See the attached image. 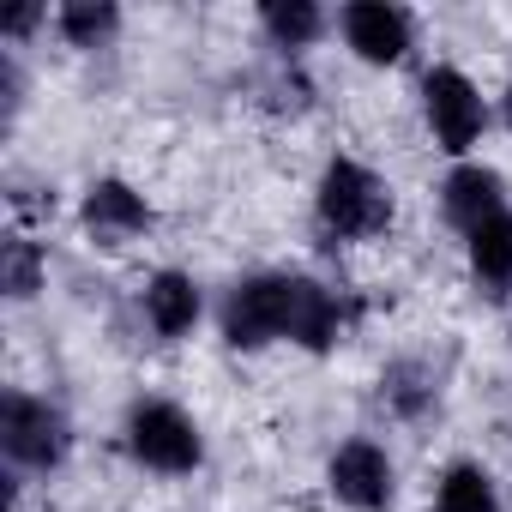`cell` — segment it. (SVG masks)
<instances>
[{"instance_id":"6da1fadb","label":"cell","mask_w":512,"mask_h":512,"mask_svg":"<svg viewBox=\"0 0 512 512\" xmlns=\"http://www.w3.org/2000/svg\"><path fill=\"white\" fill-rule=\"evenodd\" d=\"M314 211H320V229L338 235V241H362V235H380L392 223V187L350 163V157H332L326 175H320V193H314Z\"/></svg>"},{"instance_id":"7a4b0ae2","label":"cell","mask_w":512,"mask_h":512,"mask_svg":"<svg viewBox=\"0 0 512 512\" xmlns=\"http://www.w3.org/2000/svg\"><path fill=\"white\" fill-rule=\"evenodd\" d=\"M290 314H296V278H247L223 302V338L235 350L290 338Z\"/></svg>"},{"instance_id":"3957f363","label":"cell","mask_w":512,"mask_h":512,"mask_svg":"<svg viewBox=\"0 0 512 512\" xmlns=\"http://www.w3.org/2000/svg\"><path fill=\"white\" fill-rule=\"evenodd\" d=\"M0 446H7L13 464H31V470H55L73 446L67 434V416L49 410L43 398H25V392H7L0 398Z\"/></svg>"},{"instance_id":"277c9868","label":"cell","mask_w":512,"mask_h":512,"mask_svg":"<svg viewBox=\"0 0 512 512\" xmlns=\"http://www.w3.org/2000/svg\"><path fill=\"white\" fill-rule=\"evenodd\" d=\"M127 446H133L139 464H151V470H163V476L193 470L199 452H205V446H199V428H193L175 404H163V398L133 404V416H127Z\"/></svg>"},{"instance_id":"5b68a950","label":"cell","mask_w":512,"mask_h":512,"mask_svg":"<svg viewBox=\"0 0 512 512\" xmlns=\"http://www.w3.org/2000/svg\"><path fill=\"white\" fill-rule=\"evenodd\" d=\"M422 109H428V127H434L440 151L458 157V151H470L482 139V97L458 67H434L422 79Z\"/></svg>"},{"instance_id":"8992f818","label":"cell","mask_w":512,"mask_h":512,"mask_svg":"<svg viewBox=\"0 0 512 512\" xmlns=\"http://www.w3.org/2000/svg\"><path fill=\"white\" fill-rule=\"evenodd\" d=\"M326 482H332V494H338L344 506H356V512H380V506L392 500V464H386V452H380L374 440L338 446Z\"/></svg>"},{"instance_id":"52a82bcc","label":"cell","mask_w":512,"mask_h":512,"mask_svg":"<svg viewBox=\"0 0 512 512\" xmlns=\"http://www.w3.org/2000/svg\"><path fill=\"white\" fill-rule=\"evenodd\" d=\"M440 205H446V223H458L464 235H476L482 223H494L506 211V193H500V175L482 169V163H458L440 187Z\"/></svg>"},{"instance_id":"ba28073f","label":"cell","mask_w":512,"mask_h":512,"mask_svg":"<svg viewBox=\"0 0 512 512\" xmlns=\"http://www.w3.org/2000/svg\"><path fill=\"white\" fill-rule=\"evenodd\" d=\"M344 37L362 61L386 67L410 49V19L398 7H386V0H356V7H344Z\"/></svg>"},{"instance_id":"9c48e42d","label":"cell","mask_w":512,"mask_h":512,"mask_svg":"<svg viewBox=\"0 0 512 512\" xmlns=\"http://www.w3.org/2000/svg\"><path fill=\"white\" fill-rule=\"evenodd\" d=\"M85 223H91L97 235H133V229L151 223V205H145L127 181H97V187L85 193Z\"/></svg>"},{"instance_id":"30bf717a","label":"cell","mask_w":512,"mask_h":512,"mask_svg":"<svg viewBox=\"0 0 512 512\" xmlns=\"http://www.w3.org/2000/svg\"><path fill=\"white\" fill-rule=\"evenodd\" d=\"M145 314H151V326H157L163 338L193 332V320H199V290H193V278L157 272V278L145 284Z\"/></svg>"},{"instance_id":"8fae6325","label":"cell","mask_w":512,"mask_h":512,"mask_svg":"<svg viewBox=\"0 0 512 512\" xmlns=\"http://www.w3.org/2000/svg\"><path fill=\"white\" fill-rule=\"evenodd\" d=\"M470 266L482 284H512V217L506 211L470 235Z\"/></svg>"},{"instance_id":"7c38bea8","label":"cell","mask_w":512,"mask_h":512,"mask_svg":"<svg viewBox=\"0 0 512 512\" xmlns=\"http://www.w3.org/2000/svg\"><path fill=\"white\" fill-rule=\"evenodd\" d=\"M260 19H266V31H272L278 49H308V43L326 31V13L308 7V0H272Z\"/></svg>"},{"instance_id":"4fadbf2b","label":"cell","mask_w":512,"mask_h":512,"mask_svg":"<svg viewBox=\"0 0 512 512\" xmlns=\"http://www.w3.org/2000/svg\"><path fill=\"white\" fill-rule=\"evenodd\" d=\"M380 398H386L398 416H422V410L434 404V374L404 356V362H392V368L380 374Z\"/></svg>"},{"instance_id":"5bb4252c","label":"cell","mask_w":512,"mask_h":512,"mask_svg":"<svg viewBox=\"0 0 512 512\" xmlns=\"http://www.w3.org/2000/svg\"><path fill=\"white\" fill-rule=\"evenodd\" d=\"M0 290H7L13 302H25V296L43 290V253H37V241H25V235L0 241Z\"/></svg>"},{"instance_id":"9a60e30c","label":"cell","mask_w":512,"mask_h":512,"mask_svg":"<svg viewBox=\"0 0 512 512\" xmlns=\"http://www.w3.org/2000/svg\"><path fill=\"white\" fill-rule=\"evenodd\" d=\"M61 37L73 43V49H97V43H109L115 37V7H109V0H73V7H61Z\"/></svg>"},{"instance_id":"2e32d148","label":"cell","mask_w":512,"mask_h":512,"mask_svg":"<svg viewBox=\"0 0 512 512\" xmlns=\"http://www.w3.org/2000/svg\"><path fill=\"white\" fill-rule=\"evenodd\" d=\"M440 512H500L494 482H488L476 464H452V470L440 476Z\"/></svg>"},{"instance_id":"e0dca14e","label":"cell","mask_w":512,"mask_h":512,"mask_svg":"<svg viewBox=\"0 0 512 512\" xmlns=\"http://www.w3.org/2000/svg\"><path fill=\"white\" fill-rule=\"evenodd\" d=\"M37 19H43L37 7H13V13H7V31H13V37H25V31H31Z\"/></svg>"},{"instance_id":"ac0fdd59","label":"cell","mask_w":512,"mask_h":512,"mask_svg":"<svg viewBox=\"0 0 512 512\" xmlns=\"http://www.w3.org/2000/svg\"><path fill=\"white\" fill-rule=\"evenodd\" d=\"M506 127H512V91H506Z\"/></svg>"}]
</instances>
